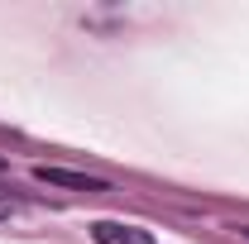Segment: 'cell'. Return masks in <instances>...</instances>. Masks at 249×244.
Segmentation results:
<instances>
[{
  "instance_id": "obj_1",
  "label": "cell",
  "mask_w": 249,
  "mask_h": 244,
  "mask_svg": "<svg viewBox=\"0 0 249 244\" xmlns=\"http://www.w3.org/2000/svg\"><path fill=\"white\" fill-rule=\"evenodd\" d=\"M91 235H96V244H158L149 230H139V225H120V220H96Z\"/></svg>"
},
{
  "instance_id": "obj_2",
  "label": "cell",
  "mask_w": 249,
  "mask_h": 244,
  "mask_svg": "<svg viewBox=\"0 0 249 244\" xmlns=\"http://www.w3.org/2000/svg\"><path fill=\"white\" fill-rule=\"evenodd\" d=\"M34 177L48 187H72V192H106V182L82 177V173H67V168H34Z\"/></svg>"
},
{
  "instance_id": "obj_3",
  "label": "cell",
  "mask_w": 249,
  "mask_h": 244,
  "mask_svg": "<svg viewBox=\"0 0 249 244\" xmlns=\"http://www.w3.org/2000/svg\"><path fill=\"white\" fill-rule=\"evenodd\" d=\"M10 211H15V206H10V201L0 196V220H10Z\"/></svg>"
},
{
  "instance_id": "obj_4",
  "label": "cell",
  "mask_w": 249,
  "mask_h": 244,
  "mask_svg": "<svg viewBox=\"0 0 249 244\" xmlns=\"http://www.w3.org/2000/svg\"><path fill=\"white\" fill-rule=\"evenodd\" d=\"M245 235H249V230H245Z\"/></svg>"
}]
</instances>
